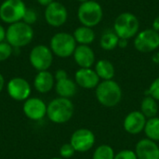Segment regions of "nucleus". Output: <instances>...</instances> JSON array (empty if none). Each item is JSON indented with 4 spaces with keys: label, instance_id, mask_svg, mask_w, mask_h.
Wrapping results in <instances>:
<instances>
[{
    "label": "nucleus",
    "instance_id": "obj_19",
    "mask_svg": "<svg viewBox=\"0 0 159 159\" xmlns=\"http://www.w3.org/2000/svg\"><path fill=\"white\" fill-rule=\"evenodd\" d=\"M77 85L75 81L70 79L69 77L56 81L55 83V90L59 97L71 99L77 92Z\"/></svg>",
    "mask_w": 159,
    "mask_h": 159
},
{
    "label": "nucleus",
    "instance_id": "obj_7",
    "mask_svg": "<svg viewBox=\"0 0 159 159\" xmlns=\"http://www.w3.org/2000/svg\"><path fill=\"white\" fill-rule=\"evenodd\" d=\"M26 8L22 0H5L0 5V20L7 24L21 21Z\"/></svg>",
    "mask_w": 159,
    "mask_h": 159
},
{
    "label": "nucleus",
    "instance_id": "obj_33",
    "mask_svg": "<svg viewBox=\"0 0 159 159\" xmlns=\"http://www.w3.org/2000/svg\"><path fill=\"white\" fill-rule=\"evenodd\" d=\"M6 39V29L0 24V42H3Z\"/></svg>",
    "mask_w": 159,
    "mask_h": 159
},
{
    "label": "nucleus",
    "instance_id": "obj_39",
    "mask_svg": "<svg viewBox=\"0 0 159 159\" xmlns=\"http://www.w3.org/2000/svg\"><path fill=\"white\" fill-rule=\"evenodd\" d=\"M51 159H63V158H61V157H53V158H51Z\"/></svg>",
    "mask_w": 159,
    "mask_h": 159
},
{
    "label": "nucleus",
    "instance_id": "obj_34",
    "mask_svg": "<svg viewBox=\"0 0 159 159\" xmlns=\"http://www.w3.org/2000/svg\"><path fill=\"white\" fill-rule=\"evenodd\" d=\"M38 2L39 5L43 6V7H48L49 4H51L54 0H36Z\"/></svg>",
    "mask_w": 159,
    "mask_h": 159
},
{
    "label": "nucleus",
    "instance_id": "obj_11",
    "mask_svg": "<svg viewBox=\"0 0 159 159\" xmlns=\"http://www.w3.org/2000/svg\"><path fill=\"white\" fill-rule=\"evenodd\" d=\"M68 19V11L64 5L53 1L45 9V20L52 27L62 26Z\"/></svg>",
    "mask_w": 159,
    "mask_h": 159
},
{
    "label": "nucleus",
    "instance_id": "obj_27",
    "mask_svg": "<svg viewBox=\"0 0 159 159\" xmlns=\"http://www.w3.org/2000/svg\"><path fill=\"white\" fill-rule=\"evenodd\" d=\"M75 153H76L75 150L74 149V147L70 143L62 144L60 148V156L63 159H69L73 157Z\"/></svg>",
    "mask_w": 159,
    "mask_h": 159
},
{
    "label": "nucleus",
    "instance_id": "obj_9",
    "mask_svg": "<svg viewBox=\"0 0 159 159\" xmlns=\"http://www.w3.org/2000/svg\"><path fill=\"white\" fill-rule=\"evenodd\" d=\"M29 61L31 65L38 72L48 71L53 61V53L50 48L45 45H37L32 48Z\"/></svg>",
    "mask_w": 159,
    "mask_h": 159
},
{
    "label": "nucleus",
    "instance_id": "obj_37",
    "mask_svg": "<svg viewBox=\"0 0 159 159\" xmlns=\"http://www.w3.org/2000/svg\"><path fill=\"white\" fill-rule=\"evenodd\" d=\"M153 61H154L156 63H159V52L156 53V54L153 56Z\"/></svg>",
    "mask_w": 159,
    "mask_h": 159
},
{
    "label": "nucleus",
    "instance_id": "obj_24",
    "mask_svg": "<svg viewBox=\"0 0 159 159\" xmlns=\"http://www.w3.org/2000/svg\"><path fill=\"white\" fill-rule=\"evenodd\" d=\"M147 139L159 142V116L148 118L143 130Z\"/></svg>",
    "mask_w": 159,
    "mask_h": 159
},
{
    "label": "nucleus",
    "instance_id": "obj_10",
    "mask_svg": "<svg viewBox=\"0 0 159 159\" xmlns=\"http://www.w3.org/2000/svg\"><path fill=\"white\" fill-rule=\"evenodd\" d=\"M96 143L95 134L89 129L82 128L73 132L70 143L77 153H87L90 151Z\"/></svg>",
    "mask_w": 159,
    "mask_h": 159
},
{
    "label": "nucleus",
    "instance_id": "obj_22",
    "mask_svg": "<svg viewBox=\"0 0 159 159\" xmlns=\"http://www.w3.org/2000/svg\"><path fill=\"white\" fill-rule=\"evenodd\" d=\"M141 112L144 115V116L148 119V118H152V117H156L157 116L159 112V106L158 102L156 101L154 98H152L151 96L146 95L141 102Z\"/></svg>",
    "mask_w": 159,
    "mask_h": 159
},
{
    "label": "nucleus",
    "instance_id": "obj_30",
    "mask_svg": "<svg viewBox=\"0 0 159 159\" xmlns=\"http://www.w3.org/2000/svg\"><path fill=\"white\" fill-rule=\"evenodd\" d=\"M115 159H138L135 152L130 149H124L117 152L115 156Z\"/></svg>",
    "mask_w": 159,
    "mask_h": 159
},
{
    "label": "nucleus",
    "instance_id": "obj_20",
    "mask_svg": "<svg viewBox=\"0 0 159 159\" xmlns=\"http://www.w3.org/2000/svg\"><path fill=\"white\" fill-rule=\"evenodd\" d=\"M94 70L101 80H112L116 75L115 65L105 59L98 61L95 64Z\"/></svg>",
    "mask_w": 159,
    "mask_h": 159
},
{
    "label": "nucleus",
    "instance_id": "obj_5",
    "mask_svg": "<svg viewBox=\"0 0 159 159\" xmlns=\"http://www.w3.org/2000/svg\"><path fill=\"white\" fill-rule=\"evenodd\" d=\"M103 17V10L100 3L94 0H89L81 3L77 9V18L84 26L94 27L98 25Z\"/></svg>",
    "mask_w": 159,
    "mask_h": 159
},
{
    "label": "nucleus",
    "instance_id": "obj_1",
    "mask_svg": "<svg viewBox=\"0 0 159 159\" xmlns=\"http://www.w3.org/2000/svg\"><path fill=\"white\" fill-rule=\"evenodd\" d=\"M95 97L101 105L113 108L122 101L123 92L120 85L114 79L102 80L95 89Z\"/></svg>",
    "mask_w": 159,
    "mask_h": 159
},
{
    "label": "nucleus",
    "instance_id": "obj_6",
    "mask_svg": "<svg viewBox=\"0 0 159 159\" xmlns=\"http://www.w3.org/2000/svg\"><path fill=\"white\" fill-rule=\"evenodd\" d=\"M76 41L73 34L65 32L55 34L50 39V49L52 53L60 58L72 56L76 48Z\"/></svg>",
    "mask_w": 159,
    "mask_h": 159
},
{
    "label": "nucleus",
    "instance_id": "obj_35",
    "mask_svg": "<svg viewBox=\"0 0 159 159\" xmlns=\"http://www.w3.org/2000/svg\"><path fill=\"white\" fill-rule=\"evenodd\" d=\"M127 46H128V40H126V39H119V42H118V47L119 48H124Z\"/></svg>",
    "mask_w": 159,
    "mask_h": 159
},
{
    "label": "nucleus",
    "instance_id": "obj_14",
    "mask_svg": "<svg viewBox=\"0 0 159 159\" xmlns=\"http://www.w3.org/2000/svg\"><path fill=\"white\" fill-rule=\"evenodd\" d=\"M47 107L44 101L39 98H28L23 103V113L31 120H41L47 116Z\"/></svg>",
    "mask_w": 159,
    "mask_h": 159
},
{
    "label": "nucleus",
    "instance_id": "obj_26",
    "mask_svg": "<svg viewBox=\"0 0 159 159\" xmlns=\"http://www.w3.org/2000/svg\"><path fill=\"white\" fill-rule=\"evenodd\" d=\"M13 52V47L7 41L0 42V61H7Z\"/></svg>",
    "mask_w": 159,
    "mask_h": 159
},
{
    "label": "nucleus",
    "instance_id": "obj_4",
    "mask_svg": "<svg viewBox=\"0 0 159 159\" xmlns=\"http://www.w3.org/2000/svg\"><path fill=\"white\" fill-rule=\"evenodd\" d=\"M140 29L138 18L131 12L119 14L114 22V32L120 39L129 40L137 35Z\"/></svg>",
    "mask_w": 159,
    "mask_h": 159
},
{
    "label": "nucleus",
    "instance_id": "obj_25",
    "mask_svg": "<svg viewBox=\"0 0 159 159\" xmlns=\"http://www.w3.org/2000/svg\"><path fill=\"white\" fill-rule=\"evenodd\" d=\"M115 150L109 144H100L92 154V159H115Z\"/></svg>",
    "mask_w": 159,
    "mask_h": 159
},
{
    "label": "nucleus",
    "instance_id": "obj_23",
    "mask_svg": "<svg viewBox=\"0 0 159 159\" xmlns=\"http://www.w3.org/2000/svg\"><path fill=\"white\" fill-rule=\"evenodd\" d=\"M119 37L114 31H108L102 34L100 39V46L103 50L111 51L118 47Z\"/></svg>",
    "mask_w": 159,
    "mask_h": 159
},
{
    "label": "nucleus",
    "instance_id": "obj_8",
    "mask_svg": "<svg viewBox=\"0 0 159 159\" xmlns=\"http://www.w3.org/2000/svg\"><path fill=\"white\" fill-rule=\"evenodd\" d=\"M135 49L141 53H150L159 48V33L153 28L141 31L134 37Z\"/></svg>",
    "mask_w": 159,
    "mask_h": 159
},
{
    "label": "nucleus",
    "instance_id": "obj_36",
    "mask_svg": "<svg viewBox=\"0 0 159 159\" xmlns=\"http://www.w3.org/2000/svg\"><path fill=\"white\" fill-rule=\"evenodd\" d=\"M4 86H5V79H4V76L2 75V74H0V92L3 90Z\"/></svg>",
    "mask_w": 159,
    "mask_h": 159
},
{
    "label": "nucleus",
    "instance_id": "obj_21",
    "mask_svg": "<svg viewBox=\"0 0 159 159\" xmlns=\"http://www.w3.org/2000/svg\"><path fill=\"white\" fill-rule=\"evenodd\" d=\"M73 35H74L76 43L79 45L89 46L90 44H92L94 42L95 38H96V34H95V32L93 31V29L90 27H88V26H84V25L77 27L75 30Z\"/></svg>",
    "mask_w": 159,
    "mask_h": 159
},
{
    "label": "nucleus",
    "instance_id": "obj_29",
    "mask_svg": "<svg viewBox=\"0 0 159 159\" xmlns=\"http://www.w3.org/2000/svg\"><path fill=\"white\" fill-rule=\"evenodd\" d=\"M36 20H37V13L33 8H26L21 21L29 25H32L36 21Z\"/></svg>",
    "mask_w": 159,
    "mask_h": 159
},
{
    "label": "nucleus",
    "instance_id": "obj_2",
    "mask_svg": "<svg viewBox=\"0 0 159 159\" xmlns=\"http://www.w3.org/2000/svg\"><path fill=\"white\" fill-rule=\"evenodd\" d=\"M75 106L70 99L58 97L52 100L47 107L48 119L55 124H64L74 116Z\"/></svg>",
    "mask_w": 159,
    "mask_h": 159
},
{
    "label": "nucleus",
    "instance_id": "obj_13",
    "mask_svg": "<svg viewBox=\"0 0 159 159\" xmlns=\"http://www.w3.org/2000/svg\"><path fill=\"white\" fill-rule=\"evenodd\" d=\"M147 118L141 111H131L124 118L123 128L130 135H138L144 130Z\"/></svg>",
    "mask_w": 159,
    "mask_h": 159
},
{
    "label": "nucleus",
    "instance_id": "obj_16",
    "mask_svg": "<svg viewBox=\"0 0 159 159\" xmlns=\"http://www.w3.org/2000/svg\"><path fill=\"white\" fill-rule=\"evenodd\" d=\"M138 159H159V145L147 138L140 140L134 150Z\"/></svg>",
    "mask_w": 159,
    "mask_h": 159
},
{
    "label": "nucleus",
    "instance_id": "obj_32",
    "mask_svg": "<svg viewBox=\"0 0 159 159\" xmlns=\"http://www.w3.org/2000/svg\"><path fill=\"white\" fill-rule=\"evenodd\" d=\"M152 27H153V29H154L155 31H157V33H159V16H157V17L154 20Z\"/></svg>",
    "mask_w": 159,
    "mask_h": 159
},
{
    "label": "nucleus",
    "instance_id": "obj_31",
    "mask_svg": "<svg viewBox=\"0 0 159 159\" xmlns=\"http://www.w3.org/2000/svg\"><path fill=\"white\" fill-rule=\"evenodd\" d=\"M55 80L56 81H59V80H62V79H65L68 77V75H67V72L65 70H62V69H60L58 70L56 73H55Z\"/></svg>",
    "mask_w": 159,
    "mask_h": 159
},
{
    "label": "nucleus",
    "instance_id": "obj_38",
    "mask_svg": "<svg viewBox=\"0 0 159 159\" xmlns=\"http://www.w3.org/2000/svg\"><path fill=\"white\" fill-rule=\"evenodd\" d=\"M76 1H78V2H80V3H84V2L89 1V0H76Z\"/></svg>",
    "mask_w": 159,
    "mask_h": 159
},
{
    "label": "nucleus",
    "instance_id": "obj_17",
    "mask_svg": "<svg viewBox=\"0 0 159 159\" xmlns=\"http://www.w3.org/2000/svg\"><path fill=\"white\" fill-rule=\"evenodd\" d=\"M73 56L75 63L80 68H91L95 63V53L88 45L76 46Z\"/></svg>",
    "mask_w": 159,
    "mask_h": 159
},
{
    "label": "nucleus",
    "instance_id": "obj_28",
    "mask_svg": "<svg viewBox=\"0 0 159 159\" xmlns=\"http://www.w3.org/2000/svg\"><path fill=\"white\" fill-rule=\"evenodd\" d=\"M146 95L151 96L152 98H154L156 101H157L159 102V76L151 83L146 92Z\"/></svg>",
    "mask_w": 159,
    "mask_h": 159
},
{
    "label": "nucleus",
    "instance_id": "obj_3",
    "mask_svg": "<svg viewBox=\"0 0 159 159\" xmlns=\"http://www.w3.org/2000/svg\"><path fill=\"white\" fill-rule=\"evenodd\" d=\"M34 38V30L31 25L19 21L9 24L6 30V40L14 48L27 46Z\"/></svg>",
    "mask_w": 159,
    "mask_h": 159
},
{
    "label": "nucleus",
    "instance_id": "obj_18",
    "mask_svg": "<svg viewBox=\"0 0 159 159\" xmlns=\"http://www.w3.org/2000/svg\"><path fill=\"white\" fill-rule=\"evenodd\" d=\"M34 86L39 93H48L55 86V77L48 71L38 72L34 77Z\"/></svg>",
    "mask_w": 159,
    "mask_h": 159
},
{
    "label": "nucleus",
    "instance_id": "obj_15",
    "mask_svg": "<svg viewBox=\"0 0 159 159\" xmlns=\"http://www.w3.org/2000/svg\"><path fill=\"white\" fill-rule=\"evenodd\" d=\"M75 81L76 85L85 89H96L101 79L92 68H79L75 74Z\"/></svg>",
    "mask_w": 159,
    "mask_h": 159
},
{
    "label": "nucleus",
    "instance_id": "obj_12",
    "mask_svg": "<svg viewBox=\"0 0 159 159\" xmlns=\"http://www.w3.org/2000/svg\"><path fill=\"white\" fill-rule=\"evenodd\" d=\"M7 90L9 97L15 101H26L31 94V86L21 77H14L7 82Z\"/></svg>",
    "mask_w": 159,
    "mask_h": 159
}]
</instances>
